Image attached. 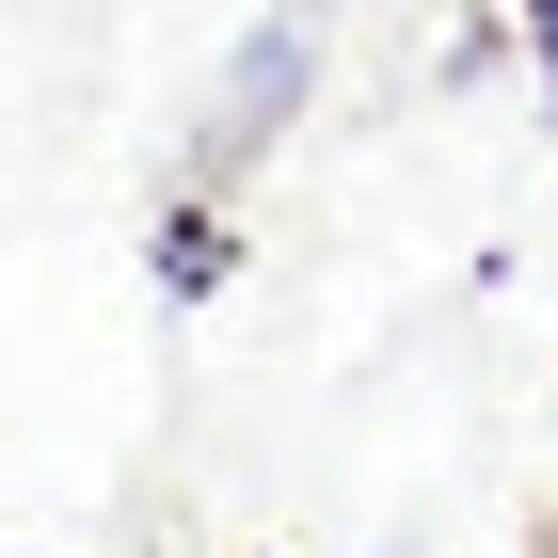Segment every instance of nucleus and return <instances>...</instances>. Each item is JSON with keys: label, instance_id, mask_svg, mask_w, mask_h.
Masks as SVG:
<instances>
[{"label": "nucleus", "instance_id": "f257e3e1", "mask_svg": "<svg viewBox=\"0 0 558 558\" xmlns=\"http://www.w3.org/2000/svg\"><path fill=\"white\" fill-rule=\"evenodd\" d=\"M319 48H336V16L319 0H288V16H256V33L208 64V96H192V175H240L256 144H288L303 81H319Z\"/></svg>", "mask_w": 558, "mask_h": 558}, {"label": "nucleus", "instance_id": "f03ea898", "mask_svg": "<svg viewBox=\"0 0 558 558\" xmlns=\"http://www.w3.org/2000/svg\"><path fill=\"white\" fill-rule=\"evenodd\" d=\"M526 48H543V96H558V0H526Z\"/></svg>", "mask_w": 558, "mask_h": 558}]
</instances>
